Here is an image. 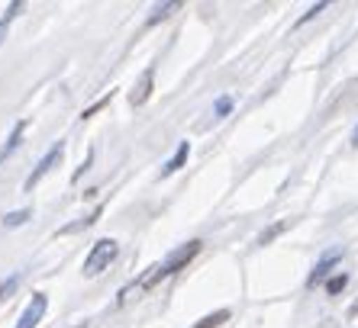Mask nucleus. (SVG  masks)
<instances>
[{
  "instance_id": "obj_1",
  "label": "nucleus",
  "mask_w": 358,
  "mask_h": 328,
  "mask_svg": "<svg viewBox=\"0 0 358 328\" xmlns=\"http://www.w3.org/2000/svg\"><path fill=\"white\" fill-rule=\"evenodd\" d=\"M200 245H203V241H197V238H194V241H187V245H181V248H178V251H171V255H168L165 261L152 264V267H149V271H145V274H142L139 280H133L129 287H123V290H120L117 303H120V306H126V303H129V299H133V296H139V293H149V290H155V287H159L162 280H168V277H171V274H178V271H181V267H187V264H191L194 258L200 255Z\"/></svg>"
},
{
  "instance_id": "obj_2",
  "label": "nucleus",
  "mask_w": 358,
  "mask_h": 328,
  "mask_svg": "<svg viewBox=\"0 0 358 328\" xmlns=\"http://www.w3.org/2000/svg\"><path fill=\"white\" fill-rule=\"evenodd\" d=\"M117 255H120L117 241H113V238H100V241H94V248L87 251V258H84L81 274L84 277H97V274H103L110 264L117 261Z\"/></svg>"
},
{
  "instance_id": "obj_3",
  "label": "nucleus",
  "mask_w": 358,
  "mask_h": 328,
  "mask_svg": "<svg viewBox=\"0 0 358 328\" xmlns=\"http://www.w3.org/2000/svg\"><path fill=\"white\" fill-rule=\"evenodd\" d=\"M62 155H65V142H55V145H52L49 151H45V158H42V161L36 164V171L29 174V177H26V184H23V187H26V190H33L36 184H39L42 177H45V174H49L52 167H55V164L62 161Z\"/></svg>"
},
{
  "instance_id": "obj_4",
  "label": "nucleus",
  "mask_w": 358,
  "mask_h": 328,
  "mask_svg": "<svg viewBox=\"0 0 358 328\" xmlns=\"http://www.w3.org/2000/svg\"><path fill=\"white\" fill-rule=\"evenodd\" d=\"M45 309H49V296H45V293H33L29 306H26L23 315H20L17 328H36L42 322V315H45Z\"/></svg>"
},
{
  "instance_id": "obj_5",
  "label": "nucleus",
  "mask_w": 358,
  "mask_h": 328,
  "mask_svg": "<svg viewBox=\"0 0 358 328\" xmlns=\"http://www.w3.org/2000/svg\"><path fill=\"white\" fill-rule=\"evenodd\" d=\"M152 87H155V65H149L142 71V77L136 81V87L129 91V107H145L152 97Z\"/></svg>"
},
{
  "instance_id": "obj_6",
  "label": "nucleus",
  "mask_w": 358,
  "mask_h": 328,
  "mask_svg": "<svg viewBox=\"0 0 358 328\" xmlns=\"http://www.w3.org/2000/svg\"><path fill=\"white\" fill-rule=\"evenodd\" d=\"M23 132H26V119H20V123L13 126V132H10V139L3 142V148H0V164L7 161V158L20 148V142H23Z\"/></svg>"
},
{
  "instance_id": "obj_7",
  "label": "nucleus",
  "mask_w": 358,
  "mask_h": 328,
  "mask_svg": "<svg viewBox=\"0 0 358 328\" xmlns=\"http://www.w3.org/2000/svg\"><path fill=\"white\" fill-rule=\"evenodd\" d=\"M187 155H191V142H181V145H178V151L171 155V161L162 167V177H171L175 171H181L184 161H187Z\"/></svg>"
},
{
  "instance_id": "obj_8",
  "label": "nucleus",
  "mask_w": 358,
  "mask_h": 328,
  "mask_svg": "<svg viewBox=\"0 0 358 328\" xmlns=\"http://www.w3.org/2000/svg\"><path fill=\"white\" fill-rule=\"evenodd\" d=\"M100 213H103V206H97V209H94V213H87V216H84V219L71 222V225H62V229L55 232V235H75V232H84V229H91L94 222L100 219Z\"/></svg>"
},
{
  "instance_id": "obj_9",
  "label": "nucleus",
  "mask_w": 358,
  "mask_h": 328,
  "mask_svg": "<svg viewBox=\"0 0 358 328\" xmlns=\"http://www.w3.org/2000/svg\"><path fill=\"white\" fill-rule=\"evenodd\" d=\"M336 261H339V255H336V251H333V255H326L323 261H320L317 267H313V274L307 277V287H317V283H323V277L329 274V267H333Z\"/></svg>"
},
{
  "instance_id": "obj_10",
  "label": "nucleus",
  "mask_w": 358,
  "mask_h": 328,
  "mask_svg": "<svg viewBox=\"0 0 358 328\" xmlns=\"http://www.w3.org/2000/svg\"><path fill=\"white\" fill-rule=\"evenodd\" d=\"M223 322H229V309H217V312H210V315H203V319H200L194 328H220Z\"/></svg>"
},
{
  "instance_id": "obj_11",
  "label": "nucleus",
  "mask_w": 358,
  "mask_h": 328,
  "mask_svg": "<svg viewBox=\"0 0 358 328\" xmlns=\"http://www.w3.org/2000/svg\"><path fill=\"white\" fill-rule=\"evenodd\" d=\"M291 229V219H281V222H275V225H271V229H265L259 235V245H271V241H275L278 235H281V232H287Z\"/></svg>"
},
{
  "instance_id": "obj_12",
  "label": "nucleus",
  "mask_w": 358,
  "mask_h": 328,
  "mask_svg": "<svg viewBox=\"0 0 358 328\" xmlns=\"http://www.w3.org/2000/svg\"><path fill=\"white\" fill-rule=\"evenodd\" d=\"M345 287H349V274H336L333 280H326V293L329 296H339Z\"/></svg>"
},
{
  "instance_id": "obj_13",
  "label": "nucleus",
  "mask_w": 358,
  "mask_h": 328,
  "mask_svg": "<svg viewBox=\"0 0 358 328\" xmlns=\"http://www.w3.org/2000/svg\"><path fill=\"white\" fill-rule=\"evenodd\" d=\"M178 7H181V3H162V7H155V13H152V17L145 20V23H149V26H155V23H159V20H168V17H171V13H175Z\"/></svg>"
},
{
  "instance_id": "obj_14",
  "label": "nucleus",
  "mask_w": 358,
  "mask_h": 328,
  "mask_svg": "<svg viewBox=\"0 0 358 328\" xmlns=\"http://www.w3.org/2000/svg\"><path fill=\"white\" fill-rule=\"evenodd\" d=\"M29 216H33V209H17V213H7V216H3V225H7V229H17V225H23Z\"/></svg>"
},
{
  "instance_id": "obj_15",
  "label": "nucleus",
  "mask_w": 358,
  "mask_h": 328,
  "mask_svg": "<svg viewBox=\"0 0 358 328\" xmlns=\"http://www.w3.org/2000/svg\"><path fill=\"white\" fill-rule=\"evenodd\" d=\"M17 287H20V274H13V277L3 280V283H0V303H3V299H10Z\"/></svg>"
},
{
  "instance_id": "obj_16",
  "label": "nucleus",
  "mask_w": 358,
  "mask_h": 328,
  "mask_svg": "<svg viewBox=\"0 0 358 328\" xmlns=\"http://www.w3.org/2000/svg\"><path fill=\"white\" fill-rule=\"evenodd\" d=\"M20 10H23V3H10V10H7V17L0 20V39H3V36H7V26L13 23V17H17Z\"/></svg>"
},
{
  "instance_id": "obj_17",
  "label": "nucleus",
  "mask_w": 358,
  "mask_h": 328,
  "mask_svg": "<svg viewBox=\"0 0 358 328\" xmlns=\"http://www.w3.org/2000/svg\"><path fill=\"white\" fill-rule=\"evenodd\" d=\"M213 113H217L220 119L233 113V97H220V100H217V107H213Z\"/></svg>"
},
{
  "instance_id": "obj_18",
  "label": "nucleus",
  "mask_w": 358,
  "mask_h": 328,
  "mask_svg": "<svg viewBox=\"0 0 358 328\" xmlns=\"http://www.w3.org/2000/svg\"><path fill=\"white\" fill-rule=\"evenodd\" d=\"M323 10H326V3H313V7H310V10H307V13H303V17H300V20H297V26L310 23V20L317 17V13H323Z\"/></svg>"
},
{
  "instance_id": "obj_19",
  "label": "nucleus",
  "mask_w": 358,
  "mask_h": 328,
  "mask_svg": "<svg viewBox=\"0 0 358 328\" xmlns=\"http://www.w3.org/2000/svg\"><path fill=\"white\" fill-rule=\"evenodd\" d=\"M352 145H358V126H355V132H352Z\"/></svg>"
},
{
  "instance_id": "obj_20",
  "label": "nucleus",
  "mask_w": 358,
  "mask_h": 328,
  "mask_svg": "<svg viewBox=\"0 0 358 328\" xmlns=\"http://www.w3.org/2000/svg\"><path fill=\"white\" fill-rule=\"evenodd\" d=\"M78 328H84V325H78Z\"/></svg>"
}]
</instances>
